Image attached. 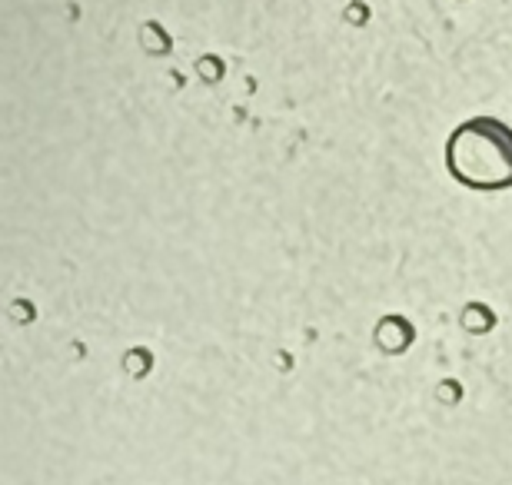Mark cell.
Here are the masks:
<instances>
[{
  "label": "cell",
  "mask_w": 512,
  "mask_h": 485,
  "mask_svg": "<svg viewBox=\"0 0 512 485\" xmlns=\"http://www.w3.org/2000/svg\"><path fill=\"white\" fill-rule=\"evenodd\" d=\"M449 173L473 190L512 187V130L493 117L466 120L446 147Z\"/></svg>",
  "instance_id": "obj_1"
}]
</instances>
